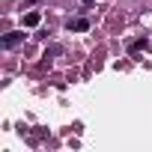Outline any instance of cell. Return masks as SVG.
Wrapping results in <instances>:
<instances>
[{
    "mask_svg": "<svg viewBox=\"0 0 152 152\" xmlns=\"http://www.w3.org/2000/svg\"><path fill=\"white\" fill-rule=\"evenodd\" d=\"M18 42H24V33H6L3 36V48H15Z\"/></svg>",
    "mask_w": 152,
    "mask_h": 152,
    "instance_id": "obj_1",
    "label": "cell"
},
{
    "mask_svg": "<svg viewBox=\"0 0 152 152\" xmlns=\"http://www.w3.org/2000/svg\"><path fill=\"white\" fill-rule=\"evenodd\" d=\"M93 3H96V0H84V6H93Z\"/></svg>",
    "mask_w": 152,
    "mask_h": 152,
    "instance_id": "obj_5",
    "label": "cell"
},
{
    "mask_svg": "<svg viewBox=\"0 0 152 152\" xmlns=\"http://www.w3.org/2000/svg\"><path fill=\"white\" fill-rule=\"evenodd\" d=\"M128 48H131V51H140V48H146V39H137V42H131Z\"/></svg>",
    "mask_w": 152,
    "mask_h": 152,
    "instance_id": "obj_4",
    "label": "cell"
},
{
    "mask_svg": "<svg viewBox=\"0 0 152 152\" xmlns=\"http://www.w3.org/2000/svg\"><path fill=\"white\" fill-rule=\"evenodd\" d=\"M39 21H42V15H39V12H36V9H33V12H27V15H24V27H36V24H39Z\"/></svg>",
    "mask_w": 152,
    "mask_h": 152,
    "instance_id": "obj_3",
    "label": "cell"
},
{
    "mask_svg": "<svg viewBox=\"0 0 152 152\" xmlns=\"http://www.w3.org/2000/svg\"><path fill=\"white\" fill-rule=\"evenodd\" d=\"M69 30H81L84 33V30H90V21L87 18H75V21H69Z\"/></svg>",
    "mask_w": 152,
    "mask_h": 152,
    "instance_id": "obj_2",
    "label": "cell"
}]
</instances>
